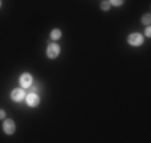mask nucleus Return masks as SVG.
<instances>
[{
	"label": "nucleus",
	"instance_id": "f257e3e1",
	"mask_svg": "<svg viewBox=\"0 0 151 143\" xmlns=\"http://www.w3.org/2000/svg\"><path fill=\"white\" fill-rule=\"evenodd\" d=\"M143 40H145V39H143V35L142 34H138V32H134V34L128 35V37H127L128 44H130V46H132V47L142 46Z\"/></svg>",
	"mask_w": 151,
	"mask_h": 143
},
{
	"label": "nucleus",
	"instance_id": "f03ea898",
	"mask_svg": "<svg viewBox=\"0 0 151 143\" xmlns=\"http://www.w3.org/2000/svg\"><path fill=\"white\" fill-rule=\"evenodd\" d=\"M32 82H34V78H32L31 74H28V72H24V74L20 75L19 78V84L22 88H29L32 84Z\"/></svg>",
	"mask_w": 151,
	"mask_h": 143
},
{
	"label": "nucleus",
	"instance_id": "7ed1b4c3",
	"mask_svg": "<svg viewBox=\"0 0 151 143\" xmlns=\"http://www.w3.org/2000/svg\"><path fill=\"white\" fill-rule=\"evenodd\" d=\"M46 54L50 59H55V57H58L60 54V46L56 43H50L48 46H47Z\"/></svg>",
	"mask_w": 151,
	"mask_h": 143
},
{
	"label": "nucleus",
	"instance_id": "20e7f679",
	"mask_svg": "<svg viewBox=\"0 0 151 143\" xmlns=\"http://www.w3.org/2000/svg\"><path fill=\"white\" fill-rule=\"evenodd\" d=\"M26 103H27V106L28 107H37L39 106V103H40V98H39V95L36 94V92H29L28 95H26Z\"/></svg>",
	"mask_w": 151,
	"mask_h": 143
},
{
	"label": "nucleus",
	"instance_id": "39448f33",
	"mask_svg": "<svg viewBox=\"0 0 151 143\" xmlns=\"http://www.w3.org/2000/svg\"><path fill=\"white\" fill-rule=\"evenodd\" d=\"M26 98V92H24V88H15L12 90L11 92V99L14 100V102H16V103H19V102H22V100Z\"/></svg>",
	"mask_w": 151,
	"mask_h": 143
},
{
	"label": "nucleus",
	"instance_id": "423d86ee",
	"mask_svg": "<svg viewBox=\"0 0 151 143\" xmlns=\"http://www.w3.org/2000/svg\"><path fill=\"white\" fill-rule=\"evenodd\" d=\"M15 130H16V124H15V122L12 119H6L3 123V131L6 132L7 135H12L15 132Z\"/></svg>",
	"mask_w": 151,
	"mask_h": 143
},
{
	"label": "nucleus",
	"instance_id": "0eeeda50",
	"mask_svg": "<svg viewBox=\"0 0 151 143\" xmlns=\"http://www.w3.org/2000/svg\"><path fill=\"white\" fill-rule=\"evenodd\" d=\"M50 36H51L52 40H58V39L62 37V31H60L59 28H54L51 31V35H50Z\"/></svg>",
	"mask_w": 151,
	"mask_h": 143
},
{
	"label": "nucleus",
	"instance_id": "6e6552de",
	"mask_svg": "<svg viewBox=\"0 0 151 143\" xmlns=\"http://www.w3.org/2000/svg\"><path fill=\"white\" fill-rule=\"evenodd\" d=\"M110 8H111V4H110L109 0H104V1L100 3V9H102V11L107 12V11H110Z\"/></svg>",
	"mask_w": 151,
	"mask_h": 143
},
{
	"label": "nucleus",
	"instance_id": "1a4fd4ad",
	"mask_svg": "<svg viewBox=\"0 0 151 143\" xmlns=\"http://www.w3.org/2000/svg\"><path fill=\"white\" fill-rule=\"evenodd\" d=\"M145 26H150V23H151V15L150 14H145L142 16V20H140Z\"/></svg>",
	"mask_w": 151,
	"mask_h": 143
},
{
	"label": "nucleus",
	"instance_id": "9d476101",
	"mask_svg": "<svg viewBox=\"0 0 151 143\" xmlns=\"http://www.w3.org/2000/svg\"><path fill=\"white\" fill-rule=\"evenodd\" d=\"M109 1H110L111 6H115V7H119L124 3V0H109Z\"/></svg>",
	"mask_w": 151,
	"mask_h": 143
},
{
	"label": "nucleus",
	"instance_id": "9b49d317",
	"mask_svg": "<svg viewBox=\"0 0 151 143\" xmlns=\"http://www.w3.org/2000/svg\"><path fill=\"white\" fill-rule=\"evenodd\" d=\"M145 35H146V36H147V37H150V36H151V27H150V26H146Z\"/></svg>",
	"mask_w": 151,
	"mask_h": 143
},
{
	"label": "nucleus",
	"instance_id": "f8f14e48",
	"mask_svg": "<svg viewBox=\"0 0 151 143\" xmlns=\"http://www.w3.org/2000/svg\"><path fill=\"white\" fill-rule=\"evenodd\" d=\"M6 118V111L4 110H0V119H4Z\"/></svg>",
	"mask_w": 151,
	"mask_h": 143
},
{
	"label": "nucleus",
	"instance_id": "ddd939ff",
	"mask_svg": "<svg viewBox=\"0 0 151 143\" xmlns=\"http://www.w3.org/2000/svg\"><path fill=\"white\" fill-rule=\"evenodd\" d=\"M0 7H1V0H0Z\"/></svg>",
	"mask_w": 151,
	"mask_h": 143
}]
</instances>
